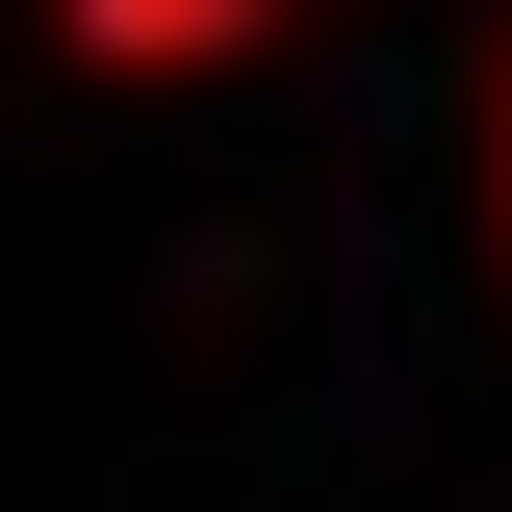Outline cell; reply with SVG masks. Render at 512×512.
Wrapping results in <instances>:
<instances>
[]
</instances>
